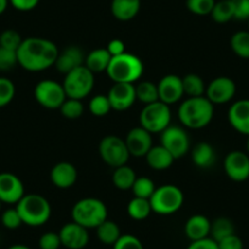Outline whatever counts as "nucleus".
I'll use <instances>...</instances> for the list:
<instances>
[{
	"label": "nucleus",
	"mask_w": 249,
	"mask_h": 249,
	"mask_svg": "<svg viewBox=\"0 0 249 249\" xmlns=\"http://www.w3.org/2000/svg\"><path fill=\"white\" fill-rule=\"evenodd\" d=\"M18 65L31 72H39L55 65L59 49L54 42L40 37L23 39L18 49Z\"/></svg>",
	"instance_id": "1"
},
{
	"label": "nucleus",
	"mask_w": 249,
	"mask_h": 249,
	"mask_svg": "<svg viewBox=\"0 0 249 249\" xmlns=\"http://www.w3.org/2000/svg\"><path fill=\"white\" fill-rule=\"evenodd\" d=\"M214 117V104L207 97L187 98L178 107V119L184 127L200 130Z\"/></svg>",
	"instance_id": "2"
},
{
	"label": "nucleus",
	"mask_w": 249,
	"mask_h": 249,
	"mask_svg": "<svg viewBox=\"0 0 249 249\" xmlns=\"http://www.w3.org/2000/svg\"><path fill=\"white\" fill-rule=\"evenodd\" d=\"M144 72V64L135 54L124 53L117 56H112L107 73L114 83H132L137 82Z\"/></svg>",
	"instance_id": "3"
},
{
	"label": "nucleus",
	"mask_w": 249,
	"mask_h": 249,
	"mask_svg": "<svg viewBox=\"0 0 249 249\" xmlns=\"http://www.w3.org/2000/svg\"><path fill=\"white\" fill-rule=\"evenodd\" d=\"M18 214L23 224L37 227L44 225L52 215L49 200L37 193L25 195L16 204Z\"/></svg>",
	"instance_id": "4"
},
{
	"label": "nucleus",
	"mask_w": 249,
	"mask_h": 249,
	"mask_svg": "<svg viewBox=\"0 0 249 249\" xmlns=\"http://www.w3.org/2000/svg\"><path fill=\"white\" fill-rule=\"evenodd\" d=\"M72 221L86 229H97L107 219V208L103 200L98 198H83L72 208Z\"/></svg>",
	"instance_id": "5"
},
{
	"label": "nucleus",
	"mask_w": 249,
	"mask_h": 249,
	"mask_svg": "<svg viewBox=\"0 0 249 249\" xmlns=\"http://www.w3.org/2000/svg\"><path fill=\"white\" fill-rule=\"evenodd\" d=\"M153 213L158 215H172L178 212L184 202L183 192L174 184L157 187L149 199Z\"/></svg>",
	"instance_id": "6"
},
{
	"label": "nucleus",
	"mask_w": 249,
	"mask_h": 249,
	"mask_svg": "<svg viewBox=\"0 0 249 249\" xmlns=\"http://www.w3.org/2000/svg\"><path fill=\"white\" fill-rule=\"evenodd\" d=\"M171 124V110L170 105L158 102L144 105L140 114V126L148 132L161 133Z\"/></svg>",
	"instance_id": "7"
},
{
	"label": "nucleus",
	"mask_w": 249,
	"mask_h": 249,
	"mask_svg": "<svg viewBox=\"0 0 249 249\" xmlns=\"http://www.w3.org/2000/svg\"><path fill=\"white\" fill-rule=\"evenodd\" d=\"M94 73L88 70L86 65H82L65 75L62 86L68 98L82 100L90 94L94 87Z\"/></svg>",
	"instance_id": "8"
},
{
	"label": "nucleus",
	"mask_w": 249,
	"mask_h": 249,
	"mask_svg": "<svg viewBox=\"0 0 249 249\" xmlns=\"http://www.w3.org/2000/svg\"><path fill=\"white\" fill-rule=\"evenodd\" d=\"M99 154L103 161L114 169L127 164L131 157L124 140L112 135L107 136L100 141Z\"/></svg>",
	"instance_id": "9"
},
{
	"label": "nucleus",
	"mask_w": 249,
	"mask_h": 249,
	"mask_svg": "<svg viewBox=\"0 0 249 249\" xmlns=\"http://www.w3.org/2000/svg\"><path fill=\"white\" fill-rule=\"evenodd\" d=\"M35 98L38 104L45 109L55 110L61 107L68 95L61 83L53 80H43L36 86Z\"/></svg>",
	"instance_id": "10"
},
{
	"label": "nucleus",
	"mask_w": 249,
	"mask_h": 249,
	"mask_svg": "<svg viewBox=\"0 0 249 249\" xmlns=\"http://www.w3.org/2000/svg\"><path fill=\"white\" fill-rule=\"evenodd\" d=\"M160 144L176 160L184 157L190 150V137L182 127L170 124L160 133Z\"/></svg>",
	"instance_id": "11"
},
{
	"label": "nucleus",
	"mask_w": 249,
	"mask_h": 249,
	"mask_svg": "<svg viewBox=\"0 0 249 249\" xmlns=\"http://www.w3.org/2000/svg\"><path fill=\"white\" fill-rule=\"evenodd\" d=\"M236 83L232 78L226 76H219L214 78L205 89V97L213 104H226L231 102L236 95Z\"/></svg>",
	"instance_id": "12"
},
{
	"label": "nucleus",
	"mask_w": 249,
	"mask_h": 249,
	"mask_svg": "<svg viewBox=\"0 0 249 249\" xmlns=\"http://www.w3.org/2000/svg\"><path fill=\"white\" fill-rule=\"evenodd\" d=\"M224 170L232 181H246L249 178V155L241 150H232L225 157Z\"/></svg>",
	"instance_id": "13"
},
{
	"label": "nucleus",
	"mask_w": 249,
	"mask_h": 249,
	"mask_svg": "<svg viewBox=\"0 0 249 249\" xmlns=\"http://www.w3.org/2000/svg\"><path fill=\"white\" fill-rule=\"evenodd\" d=\"M107 95L109 98L111 109L116 111L130 109L137 100L136 87L132 83H114Z\"/></svg>",
	"instance_id": "14"
},
{
	"label": "nucleus",
	"mask_w": 249,
	"mask_h": 249,
	"mask_svg": "<svg viewBox=\"0 0 249 249\" xmlns=\"http://www.w3.org/2000/svg\"><path fill=\"white\" fill-rule=\"evenodd\" d=\"M25 196L22 181L11 172L0 174V200L6 204H18Z\"/></svg>",
	"instance_id": "15"
},
{
	"label": "nucleus",
	"mask_w": 249,
	"mask_h": 249,
	"mask_svg": "<svg viewBox=\"0 0 249 249\" xmlns=\"http://www.w3.org/2000/svg\"><path fill=\"white\" fill-rule=\"evenodd\" d=\"M59 236L62 246L69 249H83L89 242L88 230L75 221L64 225Z\"/></svg>",
	"instance_id": "16"
},
{
	"label": "nucleus",
	"mask_w": 249,
	"mask_h": 249,
	"mask_svg": "<svg viewBox=\"0 0 249 249\" xmlns=\"http://www.w3.org/2000/svg\"><path fill=\"white\" fill-rule=\"evenodd\" d=\"M124 143L127 145L130 155L135 158H145L153 147L152 133L143 127H135L127 133Z\"/></svg>",
	"instance_id": "17"
},
{
	"label": "nucleus",
	"mask_w": 249,
	"mask_h": 249,
	"mask_svg": "<svg viewBox=\"0 0 249 249\" xmlns=\"http://www.w3.org/2000/svg\"><path fill=\"white\" fill-rule=\"evenodd\" d=\"M159 100L167 105L177 103L183 97L182 78L177 75H166L158 83Z\"/></svg>",
	"instance_id": "18"
},
{
	"label": "nucleus",
	"mask_w": 249,
	"mask_h": 249,
	"mask_svg": "<svg viewBox=\"0 0 249 249\" xmlns=\"http://www.w3.org/2000/svg\"><path fill=\"white\" fill-rule=\"evenodd\" d=\"M227 119L237 132L249 136V99L234 102L230 107Z\"/></svg>",
	"instance_id": "19"
},
{
	"label": "nucleus",
	"mask_w": 249,
	"mask_h": 249,
	"mask_svg": "<svg viewBox=\"0 0 249 249\" xmlns=\"http://www.w3.org/2000/svg\"><path fill=\"white\" fill-rule=\"evenodd\" d=\"M86 56L81 48L76 47V45H71V47L66 48L62 52H59V56H57L56 62H55V68L60 73L68 75L75 69L80 68V66L85 65Z\"/></svg>",
	"instance_id": "20"
},
{
	"label": "nucleus",
	"mask_w": 249,
	"mask_h": 249,
	"mask_svg": "<svg viewBox=\"0 0 249 249\" xmlns=\"http://www.w3.org/2000/svg\"><path fill=\"white\" fill-rule=\"evenodd\" d=\"M78 177L77 169L73 164L68 161L57 162L50 171V179L52 183L57 188L68 190L76 183Z\"/></svg>",
	"instance_id": "21"
},
{
	"label": "nucleus",
	"mask_w": 249,
	"mask_h": 249,
	"mask_svg": "<svg viewBox=\"0 0 249 249\" xmlns=\"http://www.w3.org/2000/svg\"><path fill=\"white\" fill-rule=\"evenodd\" d=\"M212 221L202 214H196L191 216L184 225V233L192 242L199 241L210 237Z\"/></svg>",
	"instance_id": "22"
},
{
	"label": "nucleus",
	"mask_w": 249,
	"mask_h": 249,
	"mask_svg": "<svg viewBox=\"0 0 249 249\" xmlns=\"http://www.w3.org/2000/svg\"><path fill=\"white\" fill-rule=\"evenodd\" d=\"M110 10L116 20L131 21L140 13L141 0H111Z\"/></svg>",
	"instance_id": "23"
},
{
	"label": "nucleus",
	"mask_w": 249,
	"mask_h": 249,
	"mask_svg": "<svg viewBox=\"0 0 249 249\" xmlns=\"http://www.w3.org/2000/svg\"><path fill=\"white\" fill-rule=\"evenodd\" d=\"M192 161L199 169H209L216 162V152L208 142H199L192 149Z\"/></svg>",
	"instance_id": "24"
},
{
	"label": "nucleus",
	"mask_w": 249,
	"mask_h": 249,
	"mask_svg": "<svg viewBox=\"0 0 249 249\" xmlns=\"http://www.w3.org/2000/svg\"><path fill=\"white\" fill-rule=\"evenodd\" d=\"M145 160H147V164L149 165V167H152L153 170L162 171V170L169 169L174 164L175 158L161 144H159L153 145L152 149L145 155Z\"/></svg>",
	"instance_id": "25"
},
{
	"label": "nucleus",
	"mask_w": 249,
	"mask_h": 249,
	"mask_svg": "<svg viewBox=\"0 0 249 249\" xmlns=\"http://www.w3.org/2000/svg\"><path fill=\"white\" fill-rule=\"evenodd\" d=\"M111 57L112 56L107 52V48H99V49L92 50L86 56L85 65L93 73L107 72L110 61H111Z\"/></svg>",
	"instance_id": "26"
},
{
	"label": "nucleus",
	"mask_w": 249,
	"mask_h": 249,
	"mask_svg": "<svg viewBox=\"0 0 249 249\" xmlns=\"http://www.w3.org/2000/svg\"><path fill=\"white\" fill-rule=\"evenodd\" d=\"M136 178H137L136 171L126 164L122 165V166L115 167L114 174H112V183L116 188L121 191L131 190Z\"/></svg>",
	"instance_id": "27"
},
{
	"label": "nucleus",
	"mask_w": 249,
	"mask_h": 249,
	"mask_svg": "<svg viewBox=\"0 0 249 249\" xmlns=\"http://www.w3.org/2000/svg\"><path fill=\"white\" fill-rule=\"evenodd\" d=\"M182 86H183V93L187 98L203 97L205 94L207 86L203 78L196 73H188L182 78Z\"/></svg>",
	"instance_id": "28"
},
{
	"label": "nucleus",
	"mask_w": 249,
	"mask_h": 249,
	"mask_svg": "<svg viewBox=\"0 0 249 249\" xmlns=\"http://www.w3.org/2000/svg\"><path fill=\"white\" fill-rule=\"evenodd\" d=\"M97 236L102 243L114 246L117 239L121 237V231L116 222L107 219L97 227Z\"/></svg>",
	"instance_id": "29"
},
{
	"label": "nucleus",
	"mask_w": 249,
	"mask_h": 249,
	"mask_svg": "<svg viewBox=\"0 0 249 249\" xmlns=\"http://www.w3.org/2000/svg\"><path fill=\"white\" fill-rule=\"evenodd\" d=\"M150 213H153V210L149 199L133 197V199H131L127 205V214L130 215L131 219L137 220V221L147 219Z\"/></svg>",
	"instance_id": "30"
},
{
	"label": "nucleus",
	"mask_w": 249,
	"mask_h": 249,
	"mask_svg": "<svg viewBox=\"0 0 249 249\" xmlns=\"http://www.w3.org/2000/svg\"><path fill=\"white\" fill-rule=\"evenodd\" d=\"M234 233V225L232 220L227 217H217L212 222V229H210V238L215 242H220L221 239L231 236Z\"/></svg>",
	"instance_id": "31"
},
{
	"label": "nucleus",
	"mask_w": 249,
	"mask_h": 249,
	"mask_svg": "<svg viewBox=\"0 0 249 249\" xmlns=\"http://www.w3.org/2000/svg\"><path fill=\"white\" fill-rule=\"evenodd\" d=\"M136 87V97L137 100L142 102L143 104H152L159 100V92H158V85L150 82V81H143L140 82Z\"/></svg>",
	"instance_id": "32"
},
{
	"label": "nucleus",
	"mask_w": 249,
	"mask_h": 249,
	"mask_svg": "<svg viewBox=\"0 0 249 249\" xmlns=\"http://www.w3.org/2000/svg\"><path fill=\"white\" fill-rule=\"evenodd\" d=\"M210 16L216 23H227L233 20L234 13L231 0H219V1H216Z\"/></svg>",
	"instance_id": "33"
},
{
	"label": "nucleus",
	"mask_w": 249,
	"mask_h": 249,
	"mask_svg": "<svg viewBox=\"0 0 249 249\" xmlns=\"http://www.w3.org/2000/svg\"><path fill=\"white\" fill-rule=\"evenodd\" d=\"M230 45L234 54L241 59H249V31H238L230 40Z\"/></svg>",
	"instance_id": "34"
},
{
	"label": "nucleus",
	"mask_w": 249,
	"mask_h": 249,
	"mask_svg": "<svg viewBox=\"0 0 249 249\" xmlns=\"http://www.w3.org/2000/svg\"><path fill=\"white\" fill-rule=\"evenodd\" d=\"M155 183L149 177H137L132 186V192L135 197L144 198V199H150L155 191Z\"/></svg>",
	"instance_id": "35"
},
{
	"label": "nucleus",
	"mask_w": 249,
	"mask_h": 249,
	"mask_svg": "<svg viewBox=\"0 0 249 249\" xmlns=\"http://www.w3.org/2000/svg\"><path fill=\"white\" fill-rule=\"evenodd\" d=\"M61 115L66 119L76 120L80 119L85 111V107L82 104V100L80 99H73V98H66L64 104L60 107Z\"/></svg>",
	"instance_id": "36"
},
{
	"label": "nucleus",
	"mask_w": 249,
	"mask_h": 249,
	"mask_svg": "<svg viewBox=\"0 0 249 249\" xmlns=\"http://www.w3.org/2000/svg\"><path fill=\"white\" fill-rule=\"evenodd\" d=\"M88 107H89L90 114L94 115V116L97 117L105 116V115L109 114L110 110H112L109 102V98H107V95L104 94L94 95V97L90 99Z\"/></svg>",
	"instance_id": "37"
},
{
	"label": "nucleus",
	"mask_w": 249,
	"mask_h": 249,
	"mask_svg": "<svg viewBox=\"0 0 249 249\" xmlns=\"http://www.w3.org/2000/svg\"><path fill=\"white\" fill-rule=\"evenodd\" d=\"M215 3V0H187L186 6L195 15L207 16L212 14Z\"/></svg>",
	"instance_id": "38"
},
{
	"label": "nucleus",
	"mask_w": 249,
	"mask_h": 249,
	"mask_svg": "<svg viewBox=\"0 0 249 249\" xmlns=\"http://www.w3.org/2000/svg\"><path fill=\"white\" fill-rule=\"evenodd\" d=\"M22 42L23 39L21 38V35L15 30H5L0 35V47L5 48V49L18 52Z\"/></svg>",
	"instance_id": "39"
},
{
	"label": "nucleus",
	"mask_w": 249,
	"mask_h": 249,
	"mask_svg": "<svg viewBox=\"0 0 249 249\" xmlns=\"http://www.w3.org/2000/svg\"><path fill=\"white\" fill-rule=\"evenodd\" d=\"M15 85L9 78L0 77V107H4L11 103L15 97Z\"/></svg>",
	"instance_id": "40"
},
{
	"label": "nucleus",
	"mask_w": 249,
	"mask_h": 249,
	"mask_svg": "<svg viewBox=\"0 0 249 249\" xmlns=\"http://www.w3.org/2000/svg\"><path fill=\"white\" fill-rule=\"evenodd\" d=\"M18 64V53L0 47V71H10Z\"/></svg>",
	"instance_id": "41"
},
{
	"label": "nucleus",
	"mask_w": 249,
	"mask_h": 249,
	"mask_svg": "<svg viewBox=\"0 0 249 249\" xmlns=\"http://www.w3.org/2000/svg\"><path fill=\"white\" fill-rule=\"evenodd\" d=\"M112 247L114 249H144L141 239L133 234H121Z\"/></svg>",
	"instance_id": "42"
},
{
	"label": "nucleus",
	"mask_w": 249,
	"mask_h": 249,
	"mask_svg": "<svg viewBox=\"0 0 249 249\" xmlns=\"http://www.w3.org/2000/svg\"><path fill=\"white\" fill-rule=\"evenodd\" d=\"M1 222H3L4 226L9 230L18 229V227L23 224L22 220H21L20 214H18L16 208L6 209L5 212L1 214Z\"/></svg>",
	"instance_id": "43"
},
{
	"label": "nucleus",
	"mask_w": 249,
	"mask_h": 249,
	"mask_svg": "<svg viewBox=\"0 0 249 249\" xmlns=\"http://www.w3.org/2000/svg\"><path fill=\"white\" fill-rule=\"evenodd\" d=\"M61 246L59 233H55V232H47V233L42 234L39 238L40 249H59Z\"/></svg>",
	"instance_id": "44"
},
{
	"label": "nucleus",
	"mask_w": 249,
	"mask_h": 249,
	"mask_svg": "<svg viewBox=\"0 0 249 249\" xmlns=\"http://www.w3.org/2000/svg\"><path fill=\"white\" fill-rule=\"evenodd\" d=\"M233 5L234 20H249V0H231Z\"/></svg>",
	"instance_id": "45"
},
{
	"label": "nucleus",
	"mask_w": 249,
	"mask_h": 249,
	"mask_svg": "<svg viewBox=\"0 0 249 249\" xmlns=\"http://www.w3.org/2000/svg\"><path fill=\"white\" fill-rule=\"evenodd\" d=\"M219 249H243V242L236 233L216 242Z\"/></svg>",
	"instance_id": "46"
},
{
	"label": "nucleus",
	"mask_w": 249,
	"mask_h": 249,
	"mask_svg": "<svg viewBox=\"0 0 249 249\" xmlns=\"http://www.w3.org/2000/svg\"><path fill=\"white\" fill-rule=\"evenodd\" d=\"M40 0H9V4L18 11H31L36 9Z\"/></svg>",
	"instance_id": "47"
},
{
	"label": "nucleus",
	"mask_w": 249,
	"mask_h": 249,
	"mask_svg": "<svg viewBox=\"0 0 249 249\" xmlns=\"http://www.w3.org/2000/svg\"><path fill=\"white\" fill-rule=\"evenodd\" d=\"M187 249H219V246L214 239L208 237V238L192 242Z\"/></svg>",
	"instance_id": "48"
},
{
	"label": "nucleus",
	"mask_w": 249,
	"mask_h": 249,
	"mask_svg": "<svg viewBox=\"0 0 249 249\" xmlns=\"http://www.w3.org/2000/svg\"><path fill=\"white\" fill-rule=\"evenodd\" d=\"M107 50L110 53L111 56H117L126 53V45L121 39H111L107 44Z\"/></svg>",
	"instance_id": "49"
},
{
	"label": "nucleus",
	"mask_w": 249,
	"mask_h": 249,
	"mask_svg": "<svg viewBox=\"0 0 249 249\" xmlns=\"http://www.w3.org/2000/svg\"><path fill=\"white\" fill-rule=\"evenodd\" d=\"M8 5H9V0H0V15L5 13Z\"/></svg>",
	"instance_id": "50"
},
{
	"label": "nucleus",
	"mask_w": 249,
	"mask_h": 249,
	"mask_svg": "<svg viewBox=\"0 0 249 249\" xmlns=\"http://www.w3.org/2000/svg\"><path fill=\"white\" fill-rule=\"evenodd\" d=\"M8 249H31L30 247L25 246V244H14V246L9 247Z\"/></svg>",
	"instance_id": "51"
},
{
	"label": "nucleus",
	"mask_w": 249,
	"mask_h": 249,
	"mask_svg": "<svg viewBox=\"0 0 249 249\" xmlns=\"http://www.w3.org/2000/svg\"><path fill=\"white\" fill-rule=\"evenodd\" d=\"M247 152H248V155H249V136H248V140H247Z\"/></svg>",
	"instance_id": "52"
},
{
	"label": "nucleus",
	"mask_w": 249,
	"mask_h": 249,
	"mask_svg": "<svg viewBox=\"0 0 249 249\" xmlns=\"http://www.w3.org/2000/svg\"><path fill=\"white\" fill-rule=\"evenodd\" d=\"M1 204H3V202H1V200H0V209H1Z\"/></svg>",
	"instance_id": "53"
},
{
	"label": "nucleus",
	"mask_w": 249,
	"mask_h": 249,
	"mask_svg": "<svg viewBox=\"0 0 249 249\" xmlns=\"http://www.w3.org/2000/svg\"><path fill=\"white\" fill-rule=\"evenodd\" d=\"M247 22H248V31H249V20H248V21H247Z\"/></svg>",
	"instance_id": "54"
}]
</instances>
